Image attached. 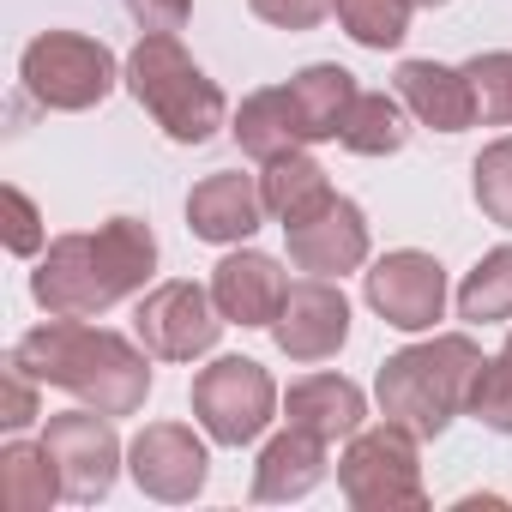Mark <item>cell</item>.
I'll return each mask as SVG.
<instances>
[{"mask_svg":"<svg viewBox=\"0 0 512 512\" xmlns=\"http://www.w3.org/2000/svg\"><path fill=\"white\" fill-rule=\"evenodd\" d=\"M260 193H266V217H278V223L290 229V223L314 217L320 205H332L338 187L326 181V169H320L308 151H284V157L260 163Z\"/></svg>","mask_w":512,"mask_h":512,"instance_id":"obj_20","label":"cell"},{"mask_svg":"<svg viewBox=\"0 0 512 512\" xmlns=\"http://www.w3.org/2000/svg\"><path fill=\"white\" fill-rule=\"evenodd\" d=\"M464 79L476 91V121L482 127H512V49H488L464 61Z\"/></svg>","mask_w":512,"mask_h":512,"instance_id":"obj_27","label":"cell"},{"mask_svg":"<svg viewBox=\"0 0 512 512\" xmlns=\"http://www.w3.org/2000/svg\"><path fill=\"white\" fill-rule=\"evenodd\" d=\"M482 374V350L476 338L464 332H434L398 356L380 362V380H374V398L392 422H404L410 434L422 440H440L452 428V416L470 410V386Z\"/></svg>","mask_w":512,"mask_h":512,"instance_id":"obj_3","label":"cell"},{"mask_svg":"<svg viewBox=\"0 0 512 512\" xmlns=\"http://www.w3.org/2000/svg\"><path fill=\"white\" fill-rule=\"evenodd\" d=\"M157 272V235L139 217H109L97 229L55 235L31 272V302L61 320H97L127 296H145Z\"/></svg>","mask_w":512,"mask_h":512,"instance_id":"obj_1","label":"cell"},{"mask_svg":"<svg viewBox=\"0 0 512 512\" xmlns=\"http://www.w3.org/2000/svg\"><path fill=\"white\" fill-rule=\"evenodd\" d=\"M211 296H217L229 326H266L272 332V320H278V308L290 296V278H284V266L272 260V253L235 247V253H223V260L211 266Z\"/></svg>","mask_w":512,"mask_h":512,"instance_id":"obj_14","label":"cell"},{"mask_svg":"<svg viewBox=\"0 0 512 512\" xmlns=\"http://www.w3.org/2000/svg\"><path fill=\"white\" fill-rule=\"evenodd\" d=\"M13 362L25 374H37L43 386H61L103 416H133L151 398V350L109 332V326H91V320L49 314V326L25 332L13 344Z\"/></svg>","mask_w":512,"mask_h":512,"instance_id":"obj_2","label":"cell"},{"mask_svg":"<svg viewBox=\"0 0 512 512\" xmlns=\"http://www.w3.org/2000/svg\"><path fill=\"white\" fill-rule=\"evenodd\" d=\"M67 494L61 482V464L49 458V446L37 440H7L0 446V500H7L13 512H49L55 500Z\"/></svg>","mask_w":512,"mask_h":512,"instance_id":"obj_22","label":"cell"},{"mask_svg":"<svg viewBox=\"0 0 512 512\" xmlns=\"http://www.w3.org/2000/svg\"><path fill=\"white\" fill-rule=\"evenodd\" d=\"M139 31H181L193 19V0H121Z\"/></svg>","mask_w":512,"mask_h":512,"instance_id":"obj_32","label":"cell"},{"mask_svg":"<svg viewBox=\"0 0 512 512\" xmlns=\"http://www.w3.org/2000/svg\"><path fill=\"white\" fill-rule=\"evenodd\" d=\"M284 416H290V428H308V434H320V440L332 446V440H350V434L362 428L368 392H362L356 380H344V374H308V380L290 386Z\"/></svg>","mask_w":512,"mask_h":512,"instance_id":"obj_19","label":"cell"},{"mask_svg":"<svg viewBox=\"0 0 512 512\" xmlns=\"http://www.w3.org/2000/svg\"><path fill=\"white\" fill-rule=\"evenodd\" d=\"M338 488L356 512H422L428 488H422V434H410L404 422H374L356 428L344 458H338Z\"/></svg>","mask_w":512,"mask_h":512,"instance_id":"obj_5","label":"cell"},{"mask_svg":"<svg viewBox=\"0 0 512 512\" xmlns=\"http://www.w3.org/2000/svg\"><path fill=\"white\" fill-rule=\"evenodd\" d=\"M229 133H235V145H241L253 163H272V157H284V151H302V127H296V115H290L284 85H266V91L241 97Z\"/></svg>","mask_w":512,"mask_h":512,"instance_id":"obj_21","label":"cell"},{"mask_svg":"<svg viewBox=\"0 0 512 512\" xmlns=\"http://www.w3.org/2000/svg\"><path fill=\"white\" fill-rule=\"evenodd\" d=\"M193 416L217 446H253L278 416V380L253 356H217L193 374Z\"/></svg>","mask_w":512,"mask_h":512,"instance_id":"obj_7","label":"cell"},{"mask_svg":"<svg viewBox=\"0 0 512 512\" xmlns=\"http://www.w3.org/2000/svg\"><path fill=\"white\" fill-rule=\"evenodd\" d=\"M470 416L482 428H494V434H512V332H506L500 356L482 362V374L470 386Z\"/></svg>","mask_w":512,"mask_h":512,"instance_id":"obj_28","label":"cell"},{"mask_svg":"<svg viewBox=\"0 0 512 512\" xmlns=\"http://www.w3.org/2000/svg\"><path fill=\"white\" fill-rule=\"evenodd\" d=\"M362 296L368 308L392 326V332H434V320L446 314V266L422 247H398L362 272Z\"/></svg>","mask_w":512,"mask_h":512,"instance_id":"obj_9","label":"cell"},{"mask_svg":"<svg viewBox=\"0 0 512 512\" xmlns=\"http://www.w3.org/2000/svg\"><path fill=\"white\" fill-rule=\"evenodd\" d=\"M284 235H290V266L308 272V278H344V272L368 266V217L344 193H332V205L290 223Z\"/></svg>","mask_w":512,"mask_h":512,"instance_id":"obj_13","label":"cell"},{"mask_svg":"<svg viewBox=\"0 0 512 512\" xmlns=\"http://www.w3.org/2000/svg\"><path fill=\"white\" fill-rule=\"evenodd\" d=\"M0 199H7V247L19 253V260H31V253H43V217H37L31 193H25V187H7Z\"/></svg>","mask_w":512,"mask_h":512,"instance_id":"obj_31","label":"cell"},{"mask_svg":"<svg viewBox=\"0 0 512 512\" xmlns=\"http://www.w3.org/2000/svg\"><path fill=\"white\" fill-rule=\"evenodd\" d=\"M392 91L404 97V109L434 127V133H464L476 127V91L464 79V67H440V61H404L392 73Z\"/></svg>","mask_w":512,"mask_h":512,"instance_id":"obj_16","label":"cell"},{"mask_svg":"<svg viewBox=\"0 0 512 512\" xmlns=\"http://www.w3.org/2000/svg\"><path fill=\"white\" fill-rule=\"evenodd\" d=\"M326 470H332L326 440L308 434V428H284V434L266 440L260 464H253V500H266V506L272 500H302L326 482Z\"/></svg>","mask_w":512,"mask_h":512,"instance_id":"obj_17","label":"cell"},{"mask_svg":"<svg viewBox=\"0 0 512 512\" xmlns=\"http://www.w3.org/2000/svg\"><path fill=\"white\" fill-rule=\"evenodd\" d=\"M260 223H266L260 175L217 169V175L193 181V193H187V229H193L199 241H211V247H241Z\"/></svg>","mask_w":512,"mask_h":512,"instance_id":"obj_15","label":"cell"},{"mask_svg":"<svg viewBox=\"0 0 512 512\" xmlns=\"http://www.w3.org/2000/svg\"><path fill=\"white\" fill-rule=\"evenodd\" d=\"M127 470L133 482L151 494V500H193L211 476V458H205V440L187 428V422H145L127 446Z\"/></svg>","mask_w":512,"mask_h":512,"instance_id":"obj_11","label":"cell"},{"mask_svg":"<svg viewBox=\"0 0 512 512\" xmlns=\"http://www.w3.org/2000/svg\"><path fill=\"white\" fill-rule=\"evenodd\" d=\"M247 7H253V19H266L278 31H314L338 13V0H247Z\"/></svg>","mask_w":512,"mask_h":512,"instance_id":"obj_30","label":"cell"},{"mask_svg":"<svg viewBox=\"0 0 512 512\" xmlns=\"http://www.w3.org/2000/svg\"><path fill=\"white\" fill-rule=\"evenodd\" d=\"M458 320L470 326H500L512 320V247H494L464 272L458 284Z\"/></svg>","mask_w":512,"mask_h":512,"instance_id":"obj_24","label":"cell"},{"mask_svg":"<svg viewBox=\"0 0 512 512\" xmlns=\"http://www.w3.org/2000/svg\"><path fill=\"white\" fill-rule=\"evenodd\" d=\"M37 374H25L13 356H7V374H0V428L7 434H19V428H31L37 416H43V404H37Z\"/></svg>","mask_w":512,"mask_h":512,"instance_id":"obj_29","label":"cell"},{"mask_svg":"<svg viewBox=\"0 0 512 512\" xmlns=\"http://www.w3.org/2000/svg\"><path fill=\"white\" fill-rule=\"evenodd\" d=\"M272 338L290 362H326L350 344V302L332 278H302L290 284L278 320H272Z\"/></svg>","mask_w":512,"mask_h":512,"instance_id":"obj_12","label":"cell"},{"mask_svg":"<svg viewBox=\"0 0 512 512\" xmlns=\"http://www.w3.org/2000/svg\"><path fill=\"white\" fill-rule=\"evenodd\" d=\"M410 109H404V97L392 91H362L356 97V109H350V121H344V133H338V145L344 151H356V157H392V151H404V139H410Z\"/></svg>","mask_w":512,"mask_h":512,"instance_id":"obj_23","label":"cell"},{"mask_svg":"<svg viewBox=\"0 0 512 512\" xmlns=\"http://www.w3.org/2000/svg\"><path fill=\"white\" fill-rule=\"evenodd\" d=\"M19 79H25V91H31L43 109H55V115H85V109H97L115 85H127V67L115 61L109 43H97V37H85V31H43V37L25 43Z\"/></svg>","mask_w":512,"mask_h":512,"instance_id":"obj_6","label":"cell"},{"mask_svg":"<svg viewBox=\"0 0 512 512\" xmlns=\"http://www.w3.org/2000/svg\"><path fill=\"white\" fill-rule=\"evenodd\" d=\"M410 7H446V0H410Z\"/></svg>","mask_w":512,"mask_h":512,"instance_id":"obj_33","label":"cell"},{"mask_svg":"<svg viewBox=\"0 0 512 512\" xmlns=\"http://www.w3.org/2000/svg\"><path fill=\"white\" fill-rule=\"evenodd\" d=\"M470 193H476V211L500 229H512V133L482 145V157L470 163Z\"/></svg>","mask_w":512,"mask_h":512,"instance_id":"obj_26","label":"cell"},{"mask_svg":"<svg viewBox=\"0 0 512 512\" xmlns=\"http://www.w3.org/2000/svg\"><path fill=\"white\" fill-rule=\"evenodd\" d=\"M127 91L175 145H205L229 121L217 79H205V67L181 49L175 31H139V43L127 55Z\"/></svg>","mask_w":512,"mask_h":512,"instance_id":"obj_4","label":"cell"},{"mask_svg":"<svg viewBox=\"0 0 512 512\" xmlns=\"http://www.w3.org/2000/svg\"><path fill=\"white\" fill-rule=\"evenodd\" d=\"M410 0H338V25H344V37L350 43H362V49H398L404 37H410Z\"/></svg>","mask_w":512,"mask_h":512,"instance_id":"obj_25","label":"cell"},{"mask_svg":"<svg viewBox=\"0 0 512 512\" xmlns=\"http://www.w3.org/2000/svg\"><path fill=\"white\" fill-rule=\"evenodd\" d=\"M223 308L205 284L193 278H169L157 290L139 296V314H133V338L157 356V362H193V356H211L217 338H223Z\"/></svg>","mask_w":512,"mask_h":512,"instance_id":"obj_8","label":"cell"},{"mask_svg":"<svg viewBox=\"0 0 512 512\" xmlns=\"http://www.w3.org/2000/svg\"><path fill=\"white\" fill-rule=\"evenodd\" d=\"M43 446H49V458L61 464L67 500H79V506L103 500V494L115 488L121 464H127L115 422H109L103 410H91V404H85V410H61V416H49V422H43Z\"/></svg>","mask_w":512,"mask_h":512,"instance_id":"obj_10","label":"cell"},{"mask_svg":"<svg viewBox=\"0 0 512 512\" xmlns=\"http://www.w3.org/2000/svg\"><path fill=\"white\" fill-rule=\"evenodd\" d=\"M284 97H290L296 127H302V145H320V139H338L344 133V121H350V109H356L362 91H356V73L350 67L314 61V67H302L284 85Z\"/></svg>","mask_w":512,"mask_h":512,"instance_id":"obj_18","label":"cell"}]
</instances>
